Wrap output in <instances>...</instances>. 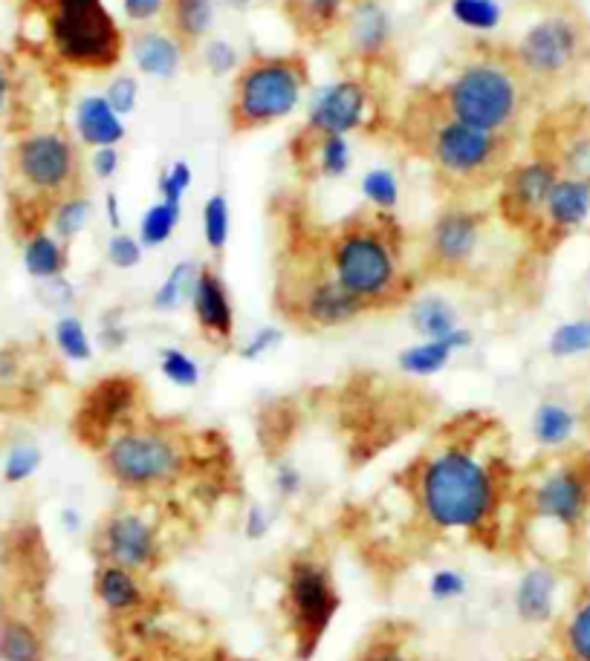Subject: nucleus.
Returning <instances> with one entry per match:
<instances>
[{"instance_id": "c03bdc74", "label": "nucleus", "mask_w": 590, "mask_h": 661, "mask_svg": "<svg viewBox=\"0 0 590 661\" xmlns=\"http://www.w3.org/2000/svg\"><path fill=\"white\" fill-rule=\"evenodd\" d=\"M41 463H44V454H41L38 445H33V442H18V445L9 448L7 459H3V480H7L9 486H21V482H26L30 477H35Z\"/></svg>"}, {"instance_id": "9d476101", "label": "nucleus", "mask_w": 590, "mask_h": 661, "mask_svg": "<svg viewBox=\"0 0 590 661\" xmlns=\"http://www.w3.org/2000/svg\"><path fill=\"white\" fill-rule=\"evenodd\" d=\"M88 546L93 563H113L143 575H160L171 555L160 517L145 512L143 505L128 503L116 505L99 520L90 532Z\"/></svg>"}, {"instance_id": "39448f33", "label": "nucleus", "mask_w": 590, "mask_h": 661, "mask_svg": "<svg viewBox=\"0 0 590 661\" xmlns=\"http://www.w3.org/2000/svg\"><path fill=\"white\" fill-rule=\"evenodd\" d=\"M590 517V454L561 457L519 477L512 546L551 528L561 537H576Z\"/></svg>"}, {"instance_id": "c9c22d12", "label": "nucleus", "mask_w": 590, "mask_h": 661, "mask_svg": "<svg viewBox=\"0 0 590 661\" xmlns=\"http://www.w3.org/2000/svg\"><path fill=\"white\" fill-rule=\"evenodd\" d=\"M183 217V203H168V200H160V203H154L148 212H145L143 223H139V243L145 249H160L171 240L174 235L177 223Z\"/></svg>"}, {"instance_id": "c85d7f7f", "label": "nucleus", "mask_w": 590, "mask_h": 661, "mask_svg": "<svg viewBox=\"0 0 590 661\" xmlns=\"http://www.w3.org/2000/svg\"><path fill=\"white\" fill-rule=\"evenodd\" d=\"M348 0H281L293 30L307 41H321L339 26Z\"/></svg>"}, {"instance_id": "0eeeda50", "label": "nucleus", "mask_w": 590, "mask_h": 661, "mask_svg": "<svg viewBox=\"0 0 590 661\" xmlns=\"http://www.w3.org/2000/svg\"><path fill=\"white\" fill-rule=\"evenodd\" d=\"M342 609L333 567L321 551H298L281 572L279 615L295 661H313Z\"/></svg>"}, {"instance_id": "f704fd0d", "label": "nucleus", "mask_w": 590, "mask_h": 661, "mask_svg": "<svg viewBox=\"0 0 590 661\" xmlns=\"http://www.w3.org/2000/svg\"><path fill=\"white\" fill-rule=\"evenodd\" d=\"M197 275H200V263L194 260H183V263H177L171 266L168 277L162 281V286L154 292V309H160V312H174L183 304H192L194 286H197Z\"/></svg>"}, {"instance_id": "0e129e2a", "label": "nucleus", "mask_w": 590, "mask_h": 661, "mask_svg": "<svg viewBox=\"0 0 590 661\" xmlns=\"http://www.w3.org/2000/svg\"><path fill=\"white\" fill-rule=\"evenodd\" d=\"M7 99H9V76L0 70V111L7 107Z\"/></svg>"}, {"instance_id": "bb28decb", "label": "nucleus", "mask_w": 590, "mask_h": 661, "mask_svg": "<svg viewBox=\"0 0 590 661\" xmlns=\"http://www.w3.org/2000/svg\"><path fill=\"white\" fill-rule=\"evenodd\" d=\"M131 53L139 72L151 79H174L183 64V44L168 30H143L131 41Z\"/></svg>"}, {"instance_id": "aec40b11", "label": "nucleus", "mask_w": 590, "mask_h": 661, "mask_svg": "<svg viewBox=\"0 0 590 661\" xmlns=\"http://www.w3.org/2000/svg\"><path fill=\"white\" fill-rule=\"evenodd\" d=\"M561 575L551 560H535L524 569L512 590V613L526 627H547L558 622Z\"/></svg>"}, {"instance_id": "ddd939ff", "label": "nucleus", "mask_w": 590, "mask_h": 661, "mask_svg": "<svg viewBox=\"0 0 590 661\" xmlns=\"http://www.w3.org/2000/svg\"><path fill=\"white\" fill-rule=\"evenodd\" d=\"M93 599L111 627L154 622L171 609V595L157 583V575L113 563H93Z\"/></svg>"}, {"instance_id": "f257e3e1", "label": "nucleus", "mask_w": 590, "mask_h": 661, "mask_svg": "<svg viewBox=\"0 0 590 661\" xmlns=\"http://www.w3.org/2000/svg\"><path fill=\"white\" fill-rule=\"evenodd\" d=\"M501 428L489 417L452 419L397 477L411 520L431 537H461L487 551L512 546L519 474L495 448Z\"/></svg>"}, {"instance_id": "6e6552de", "label": "nucleus", "mask_w": 590, "mask_h": 661, "mask_svg": "<svg viewBox=\"0 0 590 661\" xmlns=\"http://www.w3.org/2000/svg\"><path fill=\"white\" fill-rule=\"evenodd\" d=\"M310 84V64L302 53L290 56H252L235 76L229 99L231 134H256L270 127L302 104Z\"/></svg>"}, {"instance_id": "5701e85b", "label": "nucleus", "mask_w": 590, "mask_h": 661, "mask_svg": "<svg viewBox=\"0 0 590 661\" xmlns=\"http://www.w3.org/2000/svg\"><path fill=\"white\" fill-rule=\"evenodd\" d=\"M475 344V335L466 327H457L449 339L443 341H420L415 346H406L402 353L397 355V367L406 376H438L440 371H446L452 355L461 353V350H469Z\"/></svg>"}, {"instance_id": "5fc2aeb1", "label": "nucleus", "mask_w": 590, "mask_h": 661, "mask_svg": "<svg viewBox=\"0 0 590 661\" xmlns=\"http://www.w3.org/2000/svg\"><path fill=\"white\" fill-rule=\"evenodd\" d=\"M272 512L263 503H249L247 512H243V523H240V532L247 540H263V537L272 532Z\"/></svg>"}, {"instance_id": "9b49d317", "label": "nucleus", "mask_w": 590, "mask_h": 661, "mask_svg": "<svg viewBox=\"0 0 590 661\" xmlns=\"http://www.w3.org/2000/svg\"><path fill=\"white\" fill-rule=\"evenodd\" d=\"M293 292H275L281 316L293 321L302 330H336L344 323L356 321L367 312L360 298H353L351 292L344 289L336 281L330 260L325 266H313L307 272V281H284L281 277L279 289Z\"/></svg>"}, {"instance_id": "cd10ccee", "label": "nucleus", "mask_w": 590, "mask_h": 661, "mask_svg": "<svg viewBox=\"0 0 590 661\" xmlns=\"http://www.w3.org/2000/svg\"><path fill=\"white\" fill-rule=\"evenodd\" d=\"M590 217V182L574 180V176H558L551 197L544 203L542 226H551L553 231H570L582 226Z\"/></svg>"}, {"instance_id": "b1692460", "label": "nucleus", "mask_w": 590, "mask_h": 661, "mask_svg": "<svg viewBox=\"0 0 590 661\" xmlns=\"http://www.w3.org/2000/svg\"><path fill=\"white\" fill-rule=\"evenodd\" d=\"M351 661H431L420 653L415 627L402 622H383L362 638Z\"/></svg>"}, {"instance_id": "f8f14e48", "label": "nucleus", "mask_w": 590, "mask_h": 661, "mask_svg": "<svg viewBox=\"0 0 590 661\" xmlns=\"http://www.w3.org/2000/svg\"><path fill=\"white\" fill-rule=\"evenodd\" d=\"M145 387L136 376H104L81 394L72 417L76 440L90 451H102L113 433L145 413Z\"/></svg>"}, {"instance_id": "412c9836", "label": "nucleus", "mask_w": 590, "mask_h": 661, "mask_svg": "<svg viewBox=\"0 0 590 661\" xmlns=\"http://www.w3.org/2000/svg\"><path fill=\"white\" fill-rule=\"evenodd\" d=\"M192 312L200 332L206 341L217 346H229L235 335V307H231L229 289L215 266H200L197 286L192 295Z\"/></svg>"}, {"instance_id": "09e8293b", "label": "nucleus", "mask_w": 590, "mask_h": 661, "mask_svg": "<svg viewBox=\"0 0 590 661\" xmlns=\"http://www.w3.org/2000/svg\"><path fill=\"white\" fill-rule=\"evenodd\" d=\"M145 246L139 243V237H131L125 231H116L107 243V263L116 269H136L143 263Z\"/></svg>"}, {"instance_id": "3c124183", "label": "nucleus", "mask_w": 590, "mask_h": 661, "mask_svg": "<svg viewBox=\"0 0 590 661\" xmlns=\"http://www.w3.org/2000/svg\"><path fill=\"white\" fill-rule=\"evenodd\" d=\"M203 61H206V67L212 70V76H226V72L238 70V49H235V44H229V41H208L206 47H203Z\"/></svg>"}, {"instance_id": "393cba45", "label": "nucleus", "mask_w": 590, "mask_h": 661, "mask_svg": "<svg viewBox=\"0 0 590 661\" xmlns=\"http://www.w3.org/2000/svg\"><path fill=\"white\" fill-rule=\"evenodd\" d=\"M76 130L88 148H116L128 136L122 116L113 111L104 95H84L76 107Z\"/></svg>"}, {"instance_id": "c756f323", "label": "nucleus", "mask_w": 590, "mask_h": 661, "mask_svg": "<svg viewBox=\"0 0 590 661\" xmlns=\"http://www.w3.org/2000/svg\"><path fill=\"white\" fill-rule=\"evenodd\" d=\"M533 440L544 451H561L574 442L579 431V413L570 404L556 402V399H544L533 410V422H530Z\"/></svg>"}, {"instance_id": "2eb2a0df", "label": "nucleus", "mask_w": 590, "mask_h": 661, "mask_svg": "<svg viewBox=\"0 0 590 661\" xmlns=\"http://www.w3.org/2000/svg\"><path fill=\"white\" fill-rule=\"evenodd\" d=\"M15 168L21 180L41 194H65L79 182V153L70 136L33 134L15 150Z\"/></svg>"}, {"instance_id": "13d9d810", "label": "nucleus", "mask_w": 590, "mask_h": 661, "mask_svg": "<svg viewBox=\"0 0 590 661\" xmlns=\"http://www.w3.org/2000/svg\"><path fill=\"white\" fill-rule=\"evenodd\" d=\"M166 9V0H125V15L136 24H145V21H151Z\"/></svg>"}, {"instance_id": "de8ad7c7", "label": "nucleus", "mask_w": 590, "mask_h": 661, "mask_svg": "<svg viewBox=\"0 0 590 661\" xmlns=\"http://www.w3.org/2000/svg\"><path fill=\"white\" fill-rule=\"evenodd\" d=\"M192 166L180 159V162H171L166 171L160 173V197L168 200V203H183L185 191L192 189Z\"/></svg>"}, {"instance_id": "473e14b6", "label": "nucleus", "mask_w": 590, "mask_h": 661, "mask_svg": "<svg viewBox=\"0 0 590 661\" xmlns=\"http://www.w3.org/2000/svg\"><path fill=\"white\" fill-rule=\"evenodd\" d=\"M24 269L35 281L61 277L67 272V243L47 231H33L24 246Z\"/></svg>"}, {"instance_id": "6ab92c4d", "label": "nucleus", "mask_w": 590, "mask_h": 661, "mask_svg": "<svg viewBox=\"0 0 590 661\" xmlns=\"http://www.w3.org/2000/svg\"><path fill=\"white\" fill-rule=\"evenodd\" d=\"M484 217L469 208H446L431 226L429 263L438 275H461L480 243Z\"/></svg>"}, {"instance_id": "72a5a7b5", "label": "nucleus", "mask_w": 590, "mask_h": 661, "mask_svg": "<svg viewBox=\"0 0 590 661\" xmlns=\"http://www.w3.org/2000/svg\"><path fill=\"white\" fill-rule=\"evenodd\" d=\"M411 327L423 335V341H443L461 327V321L449 300L431 295L411 304Z\"/></svg>"}, {"instance_id": "49530a36", "label": "nucleus", "mask_w": 590, "mask_h": 661, "mask_svg": "<svg viewBox=\"0 0 590 661\" xmlns=\"http://www.w3.org/2000/svg\"><path fill=\"white\" fill-rule=\"evenodd\" d=\"M556 168H565V176L590 182V134L574 136L561 150Z\"/></svg>"}, {"instance_id": "f3484780", "label": "nucleus", "mask_w": 590, "mask_h": 661, "mask_svg": "<svg viewBox=\"0 0 590 661\" xmlns=\"http://www.w3.org/2000/svg\"><path fill=\"white\" fill-rule=\"evenodd\" d=\"M582 49V38L574 21L567 18H544L524 32L519 41L515 61L526 72V79H556L574 67L576 56Z\"/></svg>"}, {"instance_id": "f03ea898", "label": "nucleus", "mask_w": 590, "mask_h": 661, "mask_svg": "<svg viewBox=\"0 0 590 661\" xmlns=\"http://www.w3.org/2000/svg\"><path fill=\"white\" fill-rule=\"evenodd\" d=\"M408 145L423 153L434 168V176L452 194L484 191L507 173L512 139L484 127L466 125L446 111L443 95L431 93L423 102H411V113L402 118Z\"/></svg>"}, {"instance_id": "79ce46f5", "label": "nucleus", "mask_w": 590, "mask_h": 661, "mask_svg": "<svg viewBox=\"0 0 590 661\" xmlns=\"http://www.w3.org/2000/svg\"><path fill=\"white\" fill-rule=\"evenodd\" d=\"M203 235H206V246L215 254H220L229 243V200L226 194H212L203 205Z\"/></svg>"}, {"instance_id": "4d7b16f0", "label": "nucleus", "mask_w": 590, "mask_h": 661, "mask_svg": "<svg viewBox=\"0 0 590 661\" xmlns=\"http://www.w3.org/2000/svg\"><path fill=\"white\" fill-rule=\"evenodd\" d=\"M120 162L122 157L116 148H97L93 150V157H90V168H93V173H97L99 180H111V176H116Z\"/></svg>"}, {"instance_id": "ea45409f", "label": "nucleus", "mask_w": 590, "mask_h": 661, "mask_svg": "<svg viewBox=\"0 0 590 661\" xmlns=\"http://www.w3.org/2000/svg\"><path fill=\"white\" fill-rule=\"evenodd\" d=\"M53 335H56L58 353L65 355V358H70V362L84 364L93 358V344H90L88 330H84V323H81L76 316L58 318Z\"/></svg>"}, {"instance_id": "e2e57ef3", "label": "nucleus", "mask_w": 590, "mask_h": 661, "mask_svg": "<svg viewBox=\"0 0 590 661\" xmlns=\"http://www.w3.org/2000/svg\"><path fill=\"white\" fill-rule=\"evenodd\" d=\"M61 520H65V526L70 528V532H79L81 528V517L76 509H65V512H61Z\"/></svg>"}, {"instance_id": "a878e982", "label": "nucleus", "mask_w": 590, "mask_h": 661, "mask_svg": "<svg viewBox=\"0 0 590 661\" xmlns=\"http://www.w3.org/2000/svg\"><path fill=\"white\" fill-rule=\"evenodd\" d=\"M49 638L38 618L0 613V661H47Z\"/></svg>"}, {"instance_id": "7c9ffc66", "label": "nucleus", "mask_w": 590, "mask_h": 661, "mask_svg": "<svg viewBox=\"0 0 590 661\" xmlns=\"http://www.w3.org/2000/svg\"><path fill=\"white\" fill-rule=\"evenodd\" d=\"M215 0H168V32L183 44V49L197 47L215 26Z\"/></svg>"}, {"instance_id": "dca6fc26", "label": "nucleus", "mask_w": 590, "mask_h": 661, "mask_svg": "<svg viewBox=\"0 0 590 661\" xmlns=\"http://www.w3.org/2000/svg\"><path fill=\"white\" fill-rule=\"evenodd\" d=\"M558 176H561V171L553 166L551 159L544 157L510 168V171L503 173L501 194H498V208H501L503 220L510 223L512 229H538L542 226L544 203L551 197Z\"/></svg>"}, {"instance_id": "37998d69", "label": "nucleus", "mask_w": 590, "mask_h": 661, "mask_svg": "<svg viewBox=\"0 0 590 661\" xmlns=\"http://www.w3.org/2000/svg\"><path fill=\"white\" fill-rule=\"evenodd\" d=\"M160 373L171 381L174 387H183V390H192L200 385V364L194 362L192 355L185 350H177V346H162L160 350Z\"/></svg>"}, {"instance_id": "7ed1b4c3", "label": "nucleus", "mask_w": 590, "mask_h": 661, "mask_svg": "<svg viewBox=\"0 0 590 661\" xmlns=\"http://www.w3.org/2000/svg\"><path fill=\"white\" fill-rule=\"evenodd\" d=\"M200 440L180 422L148 413L116 431L99 451L104 477L131 497H157L177 489L200 468Z\"/></svg>"}, {"instance_id": "052dcab7", "label": "nucleus", "mask_w": 590, "mask_h": 661, "mask_svg": "<svg viewBox=\"0 0 590 661\" xmlns=\"http://www.w3.org/2000/svg\"><path fill=\"white\" fill-rule=\"evenodd\" d=\"M99 341H102L104 350L116 353V350H122L125 341H128V330L120 327V323H107V327H102V332H99Z\"/></svg>"}, {"instance_id": "680f3d73", "label": "nucleus", "mask_w": 590, "mask_h": 661, "mask_svg": "<svg viewBox=\"0 0 590 661\" xmlns=\"http://www.w3.org/2000/svg\"><path fill=\"white\" fill-rule=\"evenodd\" d=\"M104 208H107V223H111L113 231H122V214H120V197L107 191V197H104Z\"/></svg>"}, {"instance_id": "58836bf2", "label": "nucleus", "mask_w": 590, "mask_h": 661, "mask_svg": "<svg viewBox=\"0 0 590 661\" xmlns=\"http://www.w3.org/2000/svg\"><path fill=\"white\" fill-rule=\"evenodd\" d=\"M362 194L371 203V208L385 214H394L399 205V180L392 168H371L362 176Z\"/></svg>"}, {"instance_id": "69168bd1", "label": "nucleus", "mask_w": 590, "mask_h": 661, "mask_svg": "<svg viewBox=\"0 0 590 661\" xmlns=\"http://www.w3.org/2000/svg\"><path fill=\"white\" fill-rule=\"evenodd\" d=\"M226 7L235 9V12H243V9H249V0H226Z\"/></svg>"}, {"instance_id": "864d4df0", "label": "nucleus", "mask_w": 590, "mask_h": 661, "mask_svg": "<svg viewBox=\"0 0 590 661\" xmlns=\"http://www.w3.org/2000/svg\"><path fill=\"white\" fill-rule=\"evenodd\" d=\"M272 486H275V494L287 503V500H295L304 491V474L293 463H275V468H272Z\"/></svg>"}, {"instance_id": "2f4dec72", "label": "nucleus", "mask_w": 590, "mask_h": 661, "mask_svg": "<svg viewBox=\"0 0 590 661\" xmlns=\"http://www.w3.org/2000/svg\"><path fill=\"white\" fill-rule=\"evenodd\" d=\"M558 647L565 661H590V590L579 592L561 615Z\"/></svg>"}, {"instance_id": "8fccbe9b", "label": "nucleus", "mask_w": 590, "mask_h": 661, "mask_svg": "<svg viewBox=\"0 0 590 661\" xmlns=\"http://www.w3.org/2000/svg\"><path fill=\"white\" fill-rule=\"evenodd\" d=\"M104 99L120 116H128V113L136 111V102H139V81L134 76H116L107 87Z\"/></svg>"}, {"instance_id": "e433bc0d", "label": "nucleus", "mask_w": 590, "mask_h": 661, "mask_svg": "<svg viewBox=\"0 0 590 661\" xmlns=\"http://www.w3.org/2000/svg\"><path fill=\"white\" fill-rule=\"evenodd\" d=\"M90 217H93V203L88 197H81V194H70L53 212V235L61 243H70V240H76L84 231Z\"/></svg>"}, {"instance_id": "a211bd4d", "label": "nucleus", "mask_w": 590, "mask_h": 661, "mask_svg": "<svg viewBox=\"0 0 590 661\" xmlns=\"http://www.w3.org/2000/svg\"><path fill=\"white\" fill-rule=\"evenodd\" d=\"M367 102H371V90L360 79H342L321 87L313 99L302 134L348 136L365 122Z\"/></svg>"}, {"instance_id": "4c0bfd02", "label": "nucleus", "mask_w": 590, "mask_h": 661, "mask_svg": "<svg viewBox=\"0 0 590 661\" xmlns=\"http://www.w3.org/2000/svg\"><path fill=\"white\" fill-rule=\"evenodd\" d=\"M547 353L553 358H579L590 355V318H576V321L558 323L547 341Z\"/></svg>"}, {"instance_id": "423d86ee", "label": "nucleus", "mask_w": 590, "mask_h": 661, "mask_svg": "<svg viewBox=\"0 0 590 661\" xmlns=\"http://www.w3.org/2000/svg\"><path fill=\"white\" fill-rule=\"evenodd\" d=\"M526 84L530 79L515 61V53L480 47L478 56L463 64L440 95L446 111L466 125L510 136L524 113Z\"/></svg>"}, {"instance_id": "4468645a", "label": "nucleus", "mask_w": 590, "mask_h": 661, "mask_svg": "<svg viewBox=\"0 0 590 661\" xmlns=\"http://www.w3.org/2000/svg\"><path fill=\"white\" fill-rule=\"evenodd\" d=\"M111 645L120 661H243L217 641H194L162 630L160 618L111 627Z\"/></svg>"}, {"instance_id": "4be33fe9", "label": "nucleus", "mask_w": 590, "mask_h": 661, "mask_svg": "<svg viewBox=\"0 0 590 661\" xmlns=\"http://www.w3.org/2000/svg\"><path fill=\"white\" fill-rule=\"evenodd\" d=\"M348 47L362 61L383 58L392 47V15L376 0H360L348 12Z\"/></svg>"}, {"instance_id": "603ef678", "label": "nucleus", "mask_w": 590, "mask_h": 661, "mask_svg": "<svg viewBox=\"0 0 590 661\" xmlns=\"http://www.w3.org/2000/svg\"><path fill=\"white\" fill-rule=\"evenodd\" d=\"M284 341V332L279 327H261V330L247 341V344L240 346L238 355L243 362H258L263 355H270L272 350H279V344Z\"/></svg>"}, {"instance_id": "1a4fd4ad", "label": "nucleus", "mask_w": 590, "mask_h": 661, "mask_svg": "<svg viewBox=\"0 0 590 661\" xmlns=\"http://www.w3.org/2000/svg\"><path fill=\"white\" fill-rule=\"evenodd\" d=\"M49 41L61 61L84 72H107L125 53V35L102 0H53Z\"/></svg>"}, {"instance_id": "20e7f679", "label": "nucleus", "mask_w": 590, "mask_h": 661, "mask_svg": "<svg viewBox=\"0 0 590 661\" xmlns=\"http://www.w3.org/2000/svg\"><path fill=\"white\" fill-rule=\"evenodd\" d=\"M328 260L336 281L360 298L365 309L397 307L415 284L402 277V229L394 214L360 212L333 231L328 243Z\"/></svg>"}, {"instance_id": "a18cd8bd", "label": "nucleus", "mask_w": 590, "mask_h": 661, "mask_svg": "<svg viewBox=\"0 0 590 661\" xmlns=\"http://www.w3.org/2000/svg\"><path fill=\"white\" fill-rule=\"evenodd\" d=\"M466 592H469V578L463 569H434L429 578V599L434 604H455V601L466 599Z\"/></svg>"}, {"instance_id": "bf43d9fd", "label": "nucleus", "mask_w": 590, "mask_h": 661, "mask_svg": "<svg viewBox=\"0 0 590 661\" xmlns=\"http://www.w3.org/2000/svg\"><path fill=\"white\" fill-rule=\"evenodd\" d=\"M21 358L12 350H0V390H7V387L18 385V378H21Z\"/></svg>"}, {"instance_id": "a19ab883", "label": "nucleus", "mask_w": 590, "mask_h": 661, "mask_svg": "<svg viewBox=\"0 0 590 661\" xmlns=\"http://www.w3.org/2000/svg\"><path fill=\"white\" fill-rule=\"evenodd\" d=\"M449 9H452V18L457 24L475 32H492L495 26L501 24L503 15L495 0H452Z\"/></svg>"}, {"instance_id": "6e6d98bb", "label": "nucleus", "mask_w": 590, "mask_h": 661, "mask_svg": "<svg viewBox=\"0 0 590 661\" xmlns=\"http://www.w3.org/2000/svg\"><path fill=\"white\" fill-rule=\"evenodd\" d=\"M44 289H41V298L47 300V307H70L72 298H76V292L72 286L67 284L65 275L53 277V281H41Z\"/></svg>"}]
</instances>
